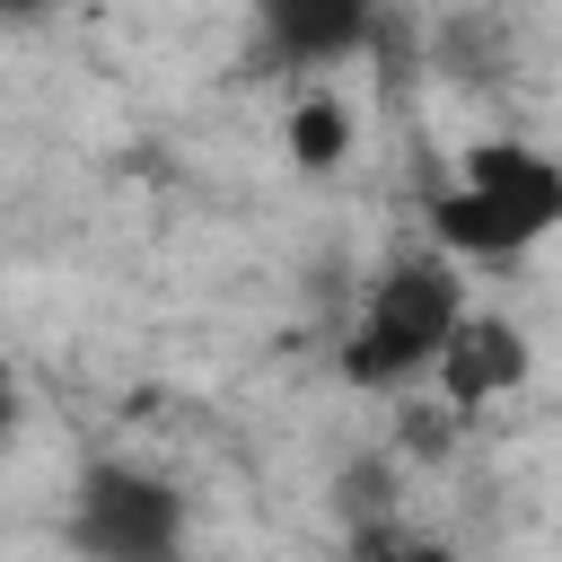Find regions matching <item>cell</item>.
<instances>
[{"mask_svg": "<svg viewBox=\"0 0 562 562\" xmlns=\"http://www.w3.org/2000/svg\"><path fill=\"white\" fill-rule=\"evenodd\" d=\"M342 149H351V114L334 97H299L290 105V158L307 176H325V167H342Z\"/></svg>", "mask_w": 562, "mask_h": 562, "instance_id": "6", "label": "cell"}, {"mask_svg": "<svg viewBox=\"0 0 562 562\" xmlns=\"http://www.w3.org/2000/svg\"><path fill=\"white\" fill-rule=\"evenodd\" d=\"M527 369H536V342H527L509 316H465V325L448 334V351H439L430 378H439L448 413H483L492 395H518Z\"/></svg>", "mask_w": 562, "mask_h": 562, "instance_id": "4", "label": "cell"}, {"mask_svg": "<svg viewBox=\"0 0 562 562\" xmlns=\"http://www.w3.org/2000/svg\"><path fill=\"white\" fill-rule=\"evenodd\" d=\"M9 439H18V378L0 369V448H9Z\"/></svg>", "mask_w": 562, "mask_h": 562, "instance_id": "10", "label": "cell"}, {"mask_svg": "<svg viewBox=\"0 0 562 562\" xmlns=\"http://www.w3.org/2000/svg\"><path fill=\"white\" fill-rule=\"evenodd\" d=\"M430 228H439L448 255L509 263V255H527L536 237L562 228V167L527 140H474L465 176L430 202Z\"/></svg>", "mask_w": 562, "mask_h": 562, "instance_id": "1", "label": "cell"}, {"mask_svg": "<svg viewBox=\"0 0 562 562\" xmlns=\"http://www.w3.org/2000/svg\"><path fill=\"white\" fill-rule=\"evenodd\" d=\"M334 509L351 518V536H360V527H386V518H395V474H386L378 457L342 465V474H334Z\"/></svg>", "mask_w": 562, "mask_h": 562, "instance_id": "7", "label": "cell"}, {"mask_svg": "<svg viewBox=\"0 0 562 562\" xmlns=\"http://www.w3.org/2000/svg\"><path fill=\"white\" fill-rule=\"evenodd\" d=\"M457 325H465L457 272L404 255V263H386V272L369 281V307H360V325L342 334V378H351V386H404V378L439 369V351H448Z\"/></svg>", "mask_w": 562, "mask_h": 562, "instance_id": "2", "label": "cell"}, {"mask_svg": "<svg viewBox=\"0 0 562 562\" xmlns=\"http://www.w3.org/2000/svg\"><path fill=\"white\" fill-rule=\"evenodd\" d=\"M70 544L88 562H184V492L140 465H88L70 501Z\"/></svg>", "mask_w": 562, "mask_h": 562, "instance_id": "3", "label": "cell"}, {"mask_svg": "<svg viewBox=\"0 0 562 562\" xmlns=\"http://www.w3.org/2000/svg\"><path fill=\"white\" fill-rule=\"evenodd\" d=\"M448 439H457L448 413H404V457H448Z\"/></svg>", "mask_w": 562, "mask_h": 562, "instance_id": "9", "label": "cell"}, {"mask_svg": "<svg viewBox=\"0 0 562 562\" xmlns=\"http://www.w3.org/2000/svg\"><path fill=\"white\" fill-rule=\"evenodd\" d=\"M351 562H457V553H448V544H422V536H404V527L386 518V527H360V536H351Z\"/></svg>", "mask_w": 562, "mask_h": 562, "instance_id": "8", "label": "cell"}, {"mask_svg": "<svg viewBox=\"0 0 562 562\" xmlns=\"http://www.w3.org/2000/svg\"><path fill=\"white\" fill-rule=\"evenodd\" d=\"M263 35L281 44V61H342V53L378 44V18L360 0H272Z\"/></svg>", "mask_w": 562, "mask_h": 562, "instance_id": "5", "label": "cell"}]
</instances>
